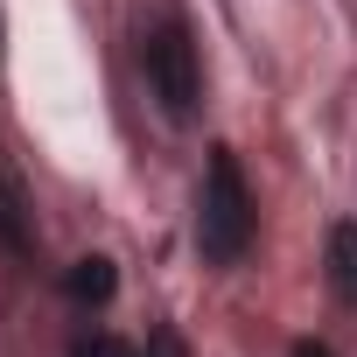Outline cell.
Returning a JSON list of instances; mask_svg holds the SVG:
<instances>
[{
	"mask_svg": "<svg viewBox=\"0 0 357 357\" xmlns=\"http://www.w3.org/2000/svg\"><path fill=\"white\" fill-rule=\"evenodd\" d=\"M329 287L343 308H357V225H329Z\"/></svg>",
	"mask_w": 357,
	"mask_h": 357,
	"instance_id": "cell-3",
	"label": "cell"
},
{
	"mask_svg": "<svg viewBox=\"0 0 357 357\" xmlns=\"http://www.w3.org/2000/svg\"><path fill=\"white\" fill-rule=\"evenodd\" d=\"M63 287H70V301H112V259H98V252L77 259Z\"/></svg>",
	"mask_w": 357,
	"mask_h": 357,
	"instance_id": "cell-4",
	"label": "cell"
},
{
	"mask_svg": "<svg viewBox=\"0 0 357 357\" xmlns=\"http://www.w3.org/2000/svg\"><path fill=\"white\" fill-rule=\"evenodd\" d=\"M252 245V190L238 175V154L218 147L204 168V190H197V252L211 266H238Z\"/></svg>",
	"mask_w": 357,
	"mask_h": 357,
	"instance_id": "cell-1",
	"label": "cell"
},
{
	"mask_svg": "<svg viewBox=\"0 0 357 357\" xmlns=\"http://www.w3.org/2000/svg\"><path fill=\"white\" fill-rule=\"evenodd\" d=\"M0 245H29V218H22V190L8 183V175H0Z\"/></svg>",
	"mask_w": 357,
	"mask_h": 357,
	"instance_id": "cell-5",
	"label": "cell"
},
{
	"mask_svg": "<svg viewBox=\"0 0 357 357\" xmlns=\"http://www.w3.org/2000/svg\"><path fill=\"white\" fill-rule=\"evenodd\" d=\"M140 63H147V84H154V98H161L168 119H190V112H197L204 70H197V43H190L183 22H161V29L140 43Z\"/></svg>",
	"mask_w": 357,
	"mask_h": 357,
	"instance_id": "cell-2",
	"label": "cell"
},
{
	"mask_svg": "<svg viewBox=\"0 0 357 357\" xmlns=\"http://www.w3.org/2000/svg\"><path fill=\"white\" fill-rule=\"evenodd\" d=\"M147 357H190V343L175 336V329H154V336H147Z\"/></svg>",
	"mask_w": 357,
	"mask_h": 357,
	"instance_id": "cell-7",
	"label": "cell"
},
{
	"mask_svg": "<svg viewBox=\"0 0 357 357\" xmlns=\"http://www.w3.org/2000/svg\"><path fill=\"white\" fill-rule=\"evenodd\" d=\"M70 357H133V343H119V336H84Z\"/></svg>",
	"mask_w": 357,
	"mask_h": 357,
	"instance_id": "cell-6",
	"label": "cell"
},
{
	"mask_svg": "<svg viewBox=\"0 0 357 357\" xmlns=\"http://www.w3.org/2000/svg\"><path fill=\"white\" fill-rule=\"evenodd\" d=\"M294 357H329V343H315V336H308V343H294Z\"/></svg>",
	"mask_w": 357,
	"mask_h": 357,
	"instance_id": "cell-8",
	"label": "cell"
}]
</instances>
